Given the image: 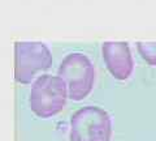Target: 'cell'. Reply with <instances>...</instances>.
Returning a JSON list of instances; mask_svg holds the SVG:
<instances>
[{"label": "cell", "instance_id": "6da1fadb", "mask_svg": "<svg viewBox=\"0 0 156 141\" xmlns=\"http://www.w3.org/2000/svg\"><path fill=\"white\" fill-rule=\"evenodd\" d=\"M68 89L58 76L43 75L33 82L29 105L34 114L47 119L61 113L66 105Z\"/></svg>", "mask_w": 156, "mask_h": 141}, {"label": "cell", "instance_id": "7a4b0ae2", "mask_svg": "<svg viewBox=\"0 0 156 141\" xmlns=\"http://www.w3.org/2000/svg\"><path fill=\"white\" fill-rule=\"evenodd\" d=\"M57 76L62 79L68 89V98L82 101L91 93L95 82V68L86 55L73 52L62 59Z\"/></svg>", "mask_w": 156, "mask_h": 141}, {"label": "cell", "instance_id": "3957f363", "mask_svg": "<svg viewBox=\"0 0 156 141\" xmlns=\"http://www.w3.org/2000/svg\"><path fill=\"white\" fill-rule=\"evenodd\" d=\"M112 120L109 114L98 106H85L70 118V141H109Z\"/></svg>", "mask_w": 156, "mask_h": 141}, {"label": "cell", "instance_id": "277c9868", "mask_svg": "<svg viewBox=\"0 0 156 141\" xmlns=\"http://www.w3.org/2000/svg\"><path fill=\"white\" fill-rule=\"evenodd\" d=\"M52 65L51 51L41 42H17L14 46V80L30 84L38 72Z\"/></svg>", "mask_w": 156, "mask_h": 141}, {"label": "cell", "instance_id": "5b68a950", "mask_svg": "<svg viewBox=\"0 0 156 141\" xmlns=\"http://www.w3.org/2000/svg\"><path fill=\"white\" fill-rule=\"evenodd\" d=\"M101 54L107 69L116 80L124 81L131 76L134 61L126 42H105L101 46Z\"/></svg>", "mask_w": 156, "mask_h": 141}, {"label": "cell", "instance_id": "8992f818", "mask_svg": "<svg viewBox=\"0 0 156 141\" xmlns=\"http://www.w3.org/2000/svg\"><path fill=\"white\" fill-rule=\"evenodd\" d=\"M136 48L146 63L150 65H156V42H139Z\"/></svg>", "mask_w": 156, "mask_h": 141}]
</instances>
